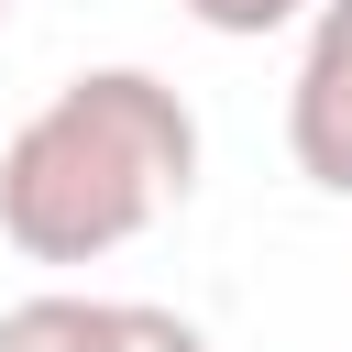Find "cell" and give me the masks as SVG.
Instances as JSON below:
<instances>
[{
    "label": "cell",
    "instance_id": "obj_1",
    "mask_svg": "<svg viewBox=\"0 0 352 352\" xmlns=\"http://www.w3.org/2000/svg\"><path fill=\"white\" fill-rule=\"evenodd\" d=\"M198 187V110L154 66L66 77L0 154V231L33 264H99Z\"/></svg>",
    "mask_w": 352,
    "mask_h": 352
},
{
    "label": "cell",
    "instance_id": "obj_3",
    "mask_svg": "<svg viewBox=\"0 0 352 352\" xmlns=\"http://www.w3.org/2000/svg\"><path fill=\"white\" fill-rule=\"evenodd\" d=\"M0 352H110V297H66V286H44V297L0 308Z\"/></svg>",
    "mask_w": 352,
    "mask_h": 352
},
{
    "label": "cell",
    "instance_id": "obj_2",
    "mask_svg": "<svg viewBox=\"0 0 352 352\" xmlns=\"http://www.w3.org/2000/svg\"><path fill=\"white\" fill-rule=\"evenodd\" d=\"M286 154L308 187L352 198V0H319V22H308L297 88H286Z\"/></svg>",
    "mask_w": 352,
    "mask_h": 352
},
{
    "label": "cell",
    "instance_id": "obj_5",
    "mask_svg": "<svg viewBox=\"0 0 352 352\" xmlns=\"http://www.w3.org/2000/svg\"><path fill=\"white\" fill-rule=\"evenodd\" d=\"M187 22H209V33H231V44H253V33H286L308 0H176Z\"/></svg>",
    "mask_w": 352,
    "mask_h": 352
},
{
    "label": "cell",
    "instance_id": "obj_4",
    "mask_svg": "<svg viewBox=\"0 0 352 352\" xmlns=\"http://www.w3.org/2000/svg\"><path fill=\"white\" fill-rule=\"evenodd\" d=\"M110 352H209V341H198V319L154 308V297H110Z\"/></svg>",
    "mask_w": 352,
    "mask_h": 352
},
{
    "label": "cell",
    "instance_id": "obj_6",
    "mask_svg": "<svg viewBox=\"0 0 352 352\" xmlns=\"http://www.w3.org/2000/svg\"><path fill=\"white\" fill-rule=\"evenodd\" d=\"M0 22H11V0H0Z\"/></svg>",
    "mask_w": 352,
    "mask_h": 352
}]
</instances>
